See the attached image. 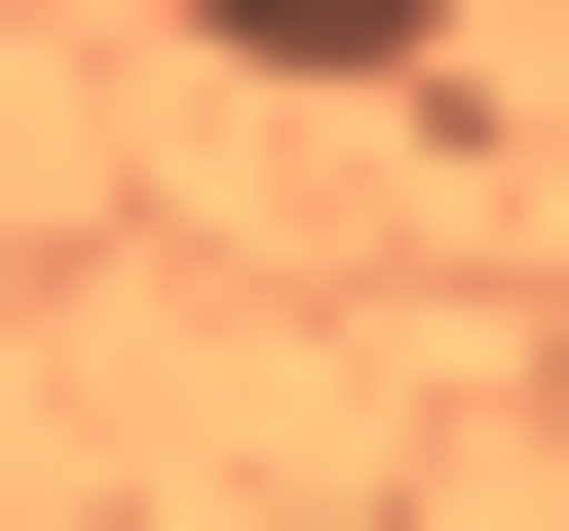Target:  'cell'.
Returning a JSON list of instances; mask_svg holds the SVG:
<instances>
[{"label":"cell","instance_id":"1","mask_svg":"<svg viewBox=\"0 0 569 531\" xmlns=\"http://www.w3.org/2000/svg\"><path fill=\"white\" fill-rule=\"evenodd\" d=\"M152 39H228V77H456L493 0H152Z\"/></svg>","mask_w":569,"mask_h":531},{"label":"cell","instance_id":"2","mask_svg":"<svg viewBox=\"0 0 569 531\" xmlns=\"http://www.w3.org/2000/svg\"><path fill=\"white\" fill-rule=\"evenodd\" d=\"M305 531H380V493H305Z\"/></svg>","mask_w":569,"mask_h":531}]
</instances>
